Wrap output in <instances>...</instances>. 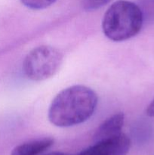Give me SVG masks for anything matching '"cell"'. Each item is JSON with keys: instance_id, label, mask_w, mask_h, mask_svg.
Instances as JSON below:
<instances>
[{"instance_id": "cell-5", "label": "cell", "mask_w": 154, "mask_h": 155, "mask_svg": "<svg viewBox=\"0 0 154 155\" xmlns=\"http://www.w3.org/2000/svg\"><path fill=\"white\" fill-rule=\"evenodd\" d=\"M124 122L125 115L122 112L112 115L104 121L95 131L93 137L94 142L106 140L122 134Z\"/></svg>"}, {"instance_id": "cell-11", "label": "cell", "mask_w": 154, "mask_h": 155, "mask_svg": "<svg viewBox=\"0 0 154 155\" xmlns=\"http://www.w3.org/2000/svg\"><path fill=\"white\" fill-rule=\"evenodd\" d=\"M45 155H69V154H66V153H64V152H59V151H54V152L48 153V154H46Z\"/></svg>"}, {"instance_id": "cell-4", "label": "cell", "mask_w": 154, "mask_h": 155, "mask_svg": "<svg viewBox=\"0 0 154 155\" xmlns=\"http://www.w3.org/2000/svg\"><path fill=\"white\" fill-rule=\"evenodd\" d=\"M131 147V140L125 134L95 142L78 155H127Z\"/></svg>"}, {"instance_id": "cell-2", "label": "cell", "mask_w": 154, "mask_h": 155, "mask_svg": "<svg viewBox=\"0 0 154 155\" xmlns=\"http://www.w3.org/2000/svg\"><path fill=\"white\" fill-rule=\"evenodd\" d=\"M143 24L142 13L137 4L127 0H118L106 12L102 28L108 39L121 42L136 36Z\"/></svg>"}, {"instance_id": "cell-6", "label": "cell", "mask_w": 154, "mask_h": 155, "mask_svg": "<svg viewBox=\"0 0 154 155\" xmlns=\"http://www.w3.org/2000/svg\"><path fill=\"white\" fill-rule=\"evenodd\" d=\"M54 144L51 138H43L24 142L15 147L11 155H39Z\"/></svg>"}, {"instance_id": "cell-8", "label": "cell", "mask_w": 154, "mask_h": 155, "mask_svg": "<svg viewBox=\"0 0 154 155\" xmlns=\"http://www.w3.org/2000/svg\"><path fill=\"white\" fill-rule=\"evenodd\" d=\"M21 2L30 9L40 10L48 8L52 5L56 0H21Z\"/></svg>"}, {"instance_id": "cell-9", "label": "cell", "mask_w": 154, "mask_h": 155, "mask_svg": "<svg viewBox=\"0 0 154 155\" xmlns=\"http://www.w3.org/2000/svg\"><path fill=\"white\" fill-rule=\"evenodd\" d=\"M111 0H82V5L86 11H94L108 4Z\"/></svg>"}, {"instance_id": "cell-3", "label": "cell", "mask_w": 154, "mask_h": 155, "mask_svg": "<svg viewBox=\"0 0 154 155\" xmlns=\"http://www.w3.org/2000/svg\"><path fill=\"white\" fill-rule=\"evenodd\" d=\"M63 58V54L57 48L51 45H40L27 54L23 64V70L30 80L43 81L59 71Z\"/></svg>"}, {"instance_id": "cell-7", "label": "cell", "mask_w": 154, "mask_h": 155, "mask_svg": "<svg viewBox=\"0 0 154 155\" xmlns=\"http://www.w3.org/2000/svg\"><path fill=\"white\" fill-rule=\"evenodd\" d=\"M137 5L142 13L143 22L154 23V0H138Z\"/></svg>"}, {"instance_id": "cell-1", "label": "cell", "mask_w": 154, "mask_h": 155, "mask_svg": "<svg viewBox=\"0 0 154 155\" xmlns=\"http://www.w3.org/2000/svg\"><path fill=\"white\" fill-rule=\"evenodd\" d=\"M98 95L90 88L75 85L63 89L53 99L48 110V120L59 127L82 124L95 112Z\"/></svg>"}, {"instance_id": "cell-10", "label": "cell", "mask_w": 154, "mask_h": 155, "mask_svg": "<svg viewBox=\"0 0 154 155\" xmlns=\"http://www.w3.org/2000/svg\"><path fill=\"white\" fill-rule=\"evenodd\" d=\"M146 113L147 116L154 117V99L150 102V104L147 106L146 110Z\"/></svg>"}]
</instances>
